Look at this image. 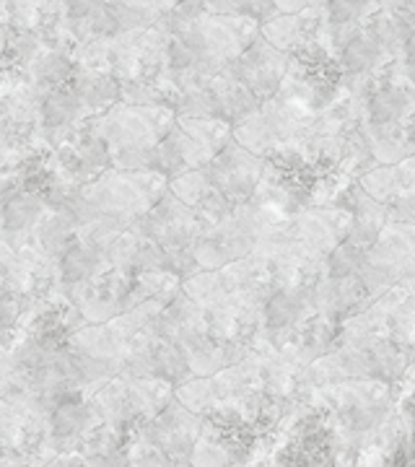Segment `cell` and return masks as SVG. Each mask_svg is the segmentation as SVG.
I'll return each instance as SVG.
<instances>
[{
  "instance_id": "1",
  "label": "cell",
  "mask_w": 415,
  "mask_h": 467,
  "mask_svg": "<svg viewBox=\"0 0 415 467\" xmlns=\"http://www.w3.org/2000/svg\"><path fill=\"white\" fill-rule=\"evenodd\" d=\"M285 70H288L285 52L275 50L265 36H257L247 50L226 67V73L233 76L239 84L247 86L257 99L270 97L281 86Z\"/></svg>"
},
{
  "instance_id": "2",
  "label": "cell",
  "mask_w": 415,
  "mask_h": 467,
  "mask_svg": "<svg viewBox=\"0 0 415 467\" xmlns=\"http://www.w3.org/2000/svg\"><path fill=\"white\" fill-rule=\"evenodd\" d=\"M257 174H260L257 161L239 149L229 146V143L221 149V156L208 169L211 182L226 201L247 198L254 182H257Z\"/></svg>"
},
{
  "instance_id": "3",
  "label": "cell",
  "mask_w": 415,
  "mask_h": 467,
  "mask_svg": "<svg viewBox=\"0 0 415 467\" xmlns=\"http://www.w3.org/2000/svg\"><path fill=\"white\" fill-rule=\"evenodd\" d=\"M389 52L382 45V39L371 29L368 21H361L350 29L348 39L340 47V67L348 76H366L377 66H382V60Z\"/></svg>"
},
{
  "instance_id": "4",
  "label": "cell",
  "mask_w": 415,
  "mask_h": 467,
  "mask_svg": "<svg viewBox=\"0 0 415 467\" xmlns=\"http://www.w3.org/2000/svg\"><path fill=\"white\" fill-rule=\"evenodd\" d=\"M413 109V94L399 84L377 86L366 99V117L371 128H395Z\"/></svg>"
},
{
  "instance_id": "5",
  "label": "cell",
  "mask_w": 415,
  "mask_h": 467,
  "mask_svg": "<svg viewBox=\"0 0 415 467\" xmlns=\"http://www.w3.org/2000/svg\"><path fill=\"white\" fill-rule=\"evenodd\" d=\"M265 39L275 47V50H291V47H306V24L301 21V14H283V16L273 18L270 24L263 26Z\"/></svg>"
},
{
  "instance_id": "6",
  "label": "cell",
  "mask_w": 415,
  "mask_h": 467,
  "mask_svg": "<svg viewBox=\"0 0 415 467\" xmlns=\"http://www.w3.org/2000/svg\"><path fill=\"white\" fill-rule=\"evenodd\" d=\"M301 315H304V299L299 291L283 288L265 301L267 327H273V330H285V327L296 325Z\"/></svg>"
},
{
  "instance_id": "7",
  "label": "cell",
  "mask_w": 415,
  "mask_h": 467,
  "mask_svg": "<svg viewBox=\"0 0 415 467\" xmlns=\"http://www.w3.org/2000/svg\"><path fill=\"white\" fill-rule=\"evenodd\" d=\"M364 254L366 252L358 244H353V242H346V244L335 247L330 257H327V270H330L332 278H353V275H358L361 263H364Z\"/></svg>"
},
{
  "instance_id": "8",
  "label": "cell",
  "mask_w": 415,
  "mask_h": 467,
  "mask_svg": "<svg viewBox=\"0 0 415 467\" xmlns=\"http://www.w3.org/2000/svg\"><path fill=\"white\" fill-rule=\"evenodd\" d=\"M371 8H377L374 0H327V21L330 26L361 24Z\"/></svg>"
},
{
  "instance_id": "9",
  "label": "cell",
  "mask_w": 415,
  "mask_h": 467,
  "mask_svg": "<svg viewBox=\"0 0 415 467\" xmlns=\"http://www.w3.org/2000/svg\"><path fill=\"white\" fill-rule=\"evenodd\" d=\"M94 270V254L86 247H70L63 260V275L67 281H81Z\"/></svg>"
},
{
  "instance_id": "10",
  "label": "cell",
  "mask_w": 415,
  "mask_h": 467,
  "mask_svg": "<svg viewBox=\"0 0 415 467\" xmlns=\"http://www.w3.org/2000/svg\"><path fill=\"white\" fill-rule=\"evenodd\" d=\"M309 3L312 0H275L278 11H283V14H301L309 8Z\"/></svg>"
},
{
  "instance_id": "11",
  "label": "cell",
  "mask_w": 415,
  "mask_h": 467,
  "mask_svg": "<svg viewBox=\"0 0 415 467\" xmlns=\"http://www.w3.org/2000/svg\"><path fill=\"white\" fill-rule=\"evenodd\" d=\"M402 57H405L408 67L415 70V24L413 29L408 32V36H405V42H402Z\"/></svg>"
}]
</instances>
